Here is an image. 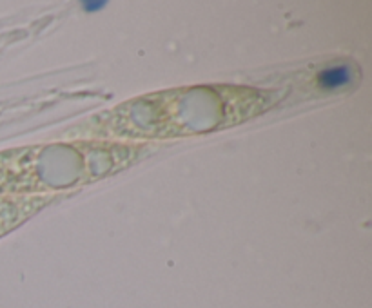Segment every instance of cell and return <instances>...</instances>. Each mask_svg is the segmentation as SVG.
Listing matches in <instances>:
<instances>
[{"instance_id": "6da1fadb", "label": "cell", "mask_w": 372, "mask_h": 308, "mask_svg": "<svg viewBox=\"0 0 372 308\" xmlns=\"http://www.w3.org/2000/svg\"><path fill=\"white\" fill-rule=\"evenodd\" d=\"M359 69L349 60H336L314 68L312 75H305L300 84V91L311 96H329L345 93L358 86Z\"/></svg>"}, {"instance_id": "7a4b0ae2", "label": "cell", "mask_w": 372, "mask_h": 308, "mask_svg": "<svg viewBox=\"0 0 372 308\" xmlns=\"http://www.w3.org/2000/svg\"><path fill=\"white\" fill-rule=\"evenodd\" d=\"M105 2H84L82 8L86 9V11H96V9L104 8Z\"/></svg>"}]
</instances>
